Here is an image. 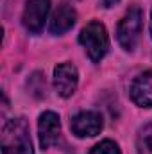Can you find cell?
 Masks as SVG:
<instances>
[{"mask_svg":"<svg viewBox=\"0 0 152 154\" xmlns=\"http://www.w3.org/2000/svg\"><path fill=\"white\" fill-rule=\"evenodd\" d=\"M131 99L140 108H152V70L136 77L131 84Z\"/></svg>","mask_w":152,"mask_h":154,"instance_id":"ba28073f","label":"cell"},{"mask_svg":"<svg viewBox=\"0 0 152 154\" xmlns=\"http://www.w3.org/2000/svg\"><path fill=\"white\" fill-rule=\"evenodd\" d=\"M2 154H34L29 124L25 118H11L2 127Z\"/></svg>","mask_w":152,"mask_h":154,"instance_id":"6da1fadb","label":"cell"},{"mask_svg":"<svg viewBox=\"0 0 152 154\" xmlns=\"http://www.w3.org/2000/svg\"><path fill=\"white\" fill-rule=\"evenodd\" d=\"M38 133H39V145L41 149L52 147L59 136H61V120L59 115L54 111H45L41 113L38 122Z\"/></svg>","mask_w":152,"mask_h":154,"instance_id":"52a82bcc","label":"cell"},{"mask_svg":"<svg viewBox=\"0 0 152 154\" xmlns=\"http://www.w3.org/2000/svg\"><path fill=\"white\" fill-rule=\"evenodd\" d=\"M100 2H102L104 7H113V5H116L120 0H100Z\"/></svg>","mask_w":152,"mask_h":154,"instance_id":"7c38bea8","label":"cell"},{"mask_svg":"<svg viewBox=\"0 0 152 154\" xmlns=\"http://www.w3.org/2000/svg\"><path fill=\"white\" fill-rule=\"evenodd\" d=\"M136 151H138V154H152V124L143 125L138 131Z\"/></svg>","mask_w":152,"mask_h":154,"instance_id":"30bf717a","label":"cell"},{"mask_svg":"<svg viewBox=\"0 0 152 154\" xmlns=\"http://www.w3.org/2000/svg\"><path fill=\"white\" fill-rule=\"evenodd\" d=\"M150 34H152V16H150Z\"/></svg>","mask_w":152,"mask_h":154,"instance_id":"4fadbf2b","label":"cell"},{"mask_svg":"<svg viewBox=\"0 0 152 154\" xmlns=\"http://www.w3.org/2000/svg\"><path fill=\"white\" fill-rule=\"evenodd\" d=\"M79 43L86 48L88 57L93 63H100L102 57L109 50V36H108L104 23H100L97 20L86 23V27L79 34Z\"/></svg>","mask_w":152,"mask_h":154,"instance_id":"7a4b0ae2","label":"cell"},{"mask_svg":"<svg viewBox=\"0 0 152 154\" xmlns=\"http://www.w3.org/2000/svg\"><path fill=\"white\" fill-rule=\"evenodd\" d=\"M70 127H72V133L77 138L97 136L102 131V127H104L102 115L97 113V111H81V113H77L72 118Z\"/></svg>","mask_w":152,"mask_h":154,"instance_id":"5b68a950","label":"cell"},{"mask_svg":"<svg viewBox=\"0 0 152 154\" xmlns=\"http://www.w3.org/2000/svg\"><path fill=\"white\" fill-rule=\"evenodd\" d=\"M77 20V13L75 9L68 4V2H63L57 5V9L54 11L52 14V20H50V25H48V31L56 36L59 34H65L66 31H70L74 25H75Z\"/></svg>","mask_w":152,"mask_h":154,"instance_id":"9c48e42d","label":"cell"},{"mask_svg":"<svg viewBox=\"0 0 152 154\" xmlns=\"http://www.w3.org/2000/svg\"><path fill=\"white\" fill-rule=\"evenodd\" d=\"M141 25H143V11L134 5L125 13V16L120 20L116 29V38L123 50H129V52L134 50L138 38L141 34Z\"/></svg>","mask_w":152,"mask_h":154,"instance_id":"3957f363","label":"cell"},{"mask_svg":"<svg viewBox=\"0 0 152 154\" xmlns=\"http://www.w3.org/2000/svg\"><path fill=\"white\" fill-rule=\"evenodd\" d=\"M79 82V72L72 63H61L54 68V86L63 99L74 95Z\"/></svg>","mask_w":152,"mask_h":154,"instance_id":"8992f818","label":"cell"},{"mask_svg":"<svg viewBox=\"0 0 152 154\" xmlns=\"http://www.w3.org/2000/svg\"><path fill=\"white\" fill-rule=\"evenodd\" d=\"M90 154H122L120 152V149H118V145L114 143L113 140H102L100 143H97Z\"/></svg>","mask_w":152,"mask_h":154,"instance_id":"8fae6325","label":"cell"},{"mask_svg":"<svg viewBox=\"0 0 152 154\" xmlns=\"http://www.w3.org/2000/svg\"><path fill=\"white\" fill-rule=\"evenodd\" d=\"M48 11H50V0H27L22 14L23 27L31 34H39L43 31Z\"/></svg>","mask_w":152,"mask_h":154,"instance_id":"277c9868","label":"cell"}]
</instances>
